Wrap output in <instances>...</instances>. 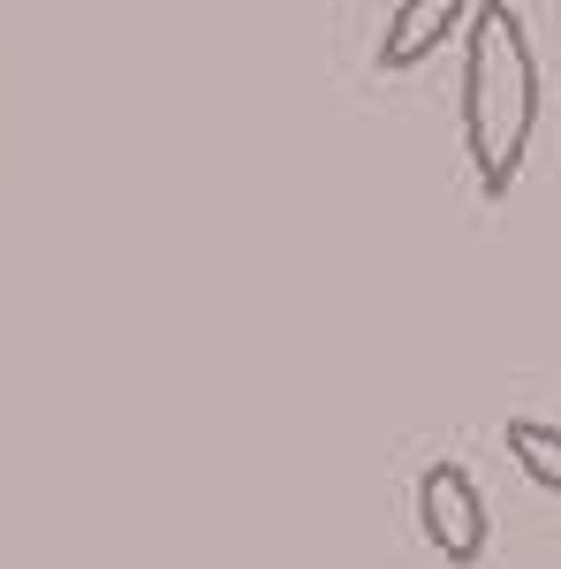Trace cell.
<instances>
[{
	"instance_id": "cell-1",
	"label": "cell",
	"mask_w": 561,
	"mask_h": 569,
	"mask_svg": "<svg viewBox=\"0 0 561 569\" xmlns=\"http://www.w3.org/2000/svg\"><path fill=\"white\" fill-rule=\"evenodd\" d=\"M539 137V53L509 0H478L463 23V152L485 198H509Z\"/></svg>"
},
{
	"instance_id": "cell-2",
	"label": "cell",
	"mask_w": 561,
	"mask_h": 569,
	"mask_svg": "<svg viewBox=\"0 0 561 569\" xmlns=\"http://www.w3.org/2000/svg\"><path fill=\"white\" fill-rule=\"evenodd\" d=\"M418 531H425V547L440 562L471 569L485 562V539H493V509H485V493L463 463H425L418 471Z\"/></svg>"
},
{
	"instance_id": "cell-3",
	"label": "cell",
	"mask_w": 561,
	"mask_h": 569,
	"mask_svg": "<svg viewBox=\"0 0 561 569\" xmlns=\"http://www.w3.org/2000/svg\"><path fill=\"white\" fill-rule=\"evenodd\" d=\"M471 16H478V0H394V16H388V31H380V53H372V61H380L388 77H410V69H425Z\"/></svg>"
},
{
	"instance_id": "cell-4",
	"label": "cell",
	"mask_w": 561,
	"mask_h": 569,
	"mask_svg": "<svg viewBox=\"0 0 561 569\" xmlns=\"http://www.w3.org/2000/svg\"><path fill=\"white\" fill-rule=\"evenodd\" d=\"M509 456H517V471L531 486H547V493H561V426H547V418H509Z\"/></svg>"
}]
</instances>
